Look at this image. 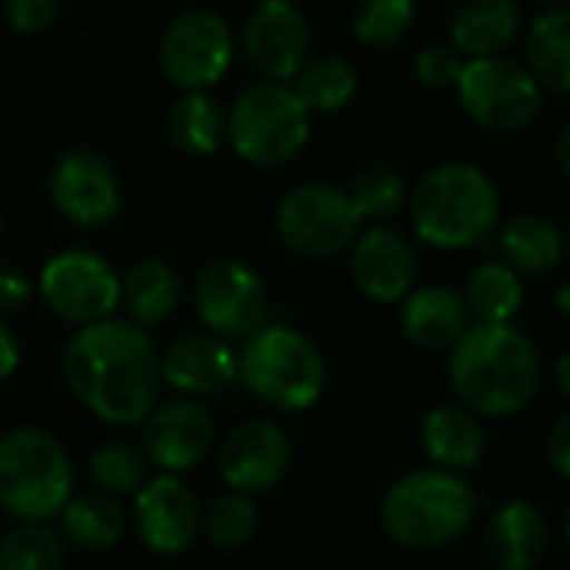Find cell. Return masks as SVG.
Returning <instances> with one entry per match:
<instances>
[{
  "label": "cell",
  "instance_id": "obj_1",
  "mask_svg": "<svg viewBox=\"0 0 570 570\" xmlns=\"http://www.w3.org/2000/svg\"><path fill=\"white\" fill-rule=\"evenodd\" d=\"M61 370L71 396L111 426H138L165 386L148 330L115 316L81 326L65 346Z\"/></svg>",
  "mask_w": 570,
  "mask_h": 570
},
{
  "label": "cell",
  "instance_id": "obj_2",
  "mask_svg": "<svg viewBox=\"0 0 570 570\" xmlns=\"http://www.w3.org/2000/svg\"><path fill=\"white\" fill-rule=\"evenodd\" d=\"M450 386L460 406L480 420L520 413L540 386L533 340L513 323H470L450 346Z\"/></svg>",
  "mask_w": 570,
  "mask_h": 570
},
{
  "label": "cell",
  "instance_id": "obj_3",
  "mask_svg": "<svg viewBox=\"0 0 570 570\" xmlns=\"http://www.w3.org/2000/svg\"><path fill=\"white\" fill-rule=\"evenodd\" d=\"M406 208L416 238L440 252L476 248L500 225V191L493 178L470 161L430 168L410 188Z\"/></svg>",
  "mask_w": 570,
  "mask_h": 570
},
{
  "label": "cell",
  "instance_id": "obj_4",
  "mask_svg": "<svg viewBox=\"0 0 570 570\" xmlns=\"http://www.w3.org/2000/svg\"><path fill=\"white\" fill-rule=\"evenodd\" d=\"M476 513V493L463 473L423 466L403 473L380 503L383 530L410 550H436L466 533Z\"/></svg>",
  "mask_w": 570,
  "mask_h": 570
},
{
  "label": "cell",
  "instance_id": "obj_5",
  "mask_svg": "<svg viewBox=\"0 0 570 570\" xmlns=\"http://www.w3.org/2000/svg\"><path fill=\"white\" fill-rule=\"evenodd\" d=\"M326 380L330 370L320 346L299 330L265 323L242 340L238 383L272 410H313L326 393Z\"/></svg>",
  "mask_w": 570,
  "mask_h": 570
},
{
  "label": "cell",
  "instance_id": "obj_6",
  "mask_svg": "<svg viewBox=\"0 0 570 570\" xmlns=\"http://www.w3.org/2000/svg\"><path fill=\"white\" fill-rule=\"evenodd\" d=\"M75 490V460L55 433L41 426L0 433V510L14 523L55 520Z\"/></svg>",
  "mask_w": 570,
  "mask_h": 570
},
{
  "label": "cell",
  "instance_id": "obj_7",
  "mask_svg": "<svg viewBox=\"0 0 570 570\" xmlns=\"http://www.w3.org/2000/svg\"><path fill=\"white\" fill-rule=\"evenodd\" d=\"M313 131V115L289 81L248 85L225 111V141L255 168H278L293 161Z\"/></svg>",
  "mask_w": 570,
  "mask_h": 570
},
{
  "label": "cell",
  "instance_id": "obj_8",
  "mask_svg": "<svg viewBox=\"0 0 570 570\" xmlns=\"http://www.w3.org/2000/svg\"><path fill=\"white\" fill-rule=\"evenodd\" d=\"M453 91L463 115L493 135H513L527 128L543 105V91L527 65L507 55L466 58Z\"/></svg>",
  "mask_w": 570,
  "mask_h": 570
},
{
  "label": "cell",
  "instance_id": "obj_9",
  "mask_svg": "<svg viewBox=\"0 0 570 570\" xmlns=\"http://www.w3.org/2000/svg\"><path fill=\"white\" fill-rule=\"evenodd\" d=\"M363 218L350 188L330 181H306L278 202L275 232L282 245L303 258H333L346 252L363 232Z\"/></svg>",
  "mask_w": 570,
  "mask_h": 570
},
{
  "label": "cell",
  "instance_id": "obj_10",
  "mask_svg": "<svg viewBox=\"0 0 570 570\" xmlns=\"http://www.w3.org/2000/svg\"><path fill=\"white\" fill-rule=\"evenodd\" d=\"M38 293L58 320L81 330L115 316V309L121 306V275L105 255L68 248L45 262L38 275Z\"/></svg>",
  "mask_w": 570,
  "mask_h": 570
},
{
  "label": "cell",
  "instance_id": "obj_11",
  "mask_svg": "<svg viewBox=\"0 0 570 570\" xmlns=\"http://www.w3.org/2000/svg\"><path fill=\"white\" fill-rule=\"evenodd\" d=\"M235 58V35L215 11L178 14L161 38L158 65L178 91H208L218 85Z\"/></svg>",
  "mask_w": 570,
  "mask_h": 570
},
{
  "label": "cell",
  "instance_id": "obj_12",
  "mask_svg": "<svg viewBox=\"0 0 570 570\" xmlns=\"http://www.w3.org/2000/svg\"><path fill=\"white\" fill-rule=\"evenodd\" d=\"M195 309L208 333L245 340L268 323L265 282L242 258H215L195 282Z\"/></svg>",
  "mask_w": 570,
  "mask_h": 570
},
{
  "label": "cell",
  "instance_id": "obj_13",
  "mask_svg": "<svg viewBox=\"0 0 570 570\" xmlns=\"http://www.w3.org/2000/svg\"><path fill=\"white\" fill-rule=\"evenodd\" d=\"M242 48L265 81H293L313 58V28L296 0H262L245 21Z\"/></svg>",
  "mask_w": 570,
  "mask_h": 570
},
{
  "label": "cell",
  "instance_id": "obj_14",
  "mask_svg": "<svg viewBox=\"0 0 570 570\" xmlns=\"http://www.w3.org/2000/svg\"><path fill=\"white\" fill-rule=\"evenodd\" d=\"M131 523L151 553L178 557L202 533V503L181 473H151L131 497Z\"/></svg>",
  "mask_w": 570,
  "mask_h": 570
},
{
  "label": "cell",
  "instance_id": "obj_15",
  "mask_svg": "<svg viewBox=\"0 0 570 570\" xmlns=\"http://www.w3.org/2000/svg\"><path fill=\"white\" fill-rule=\"evenodd\" d=\"M141 426V453L158 473H188L215 446V420L202 400H158Z\"/></svg>",
  "mask_w": 570,
  "mask_h": 570
},
{
  "label": "cell",
  "instance_id": "obj_16",
  "mask_svg": "<svg viewBox=\"0 0 570 570\" xmlns=\"http://www.w3.org/2000/svg\"><path fill=\"white\" fill-rule=\"evenodd\" d=\"M293 466V440L282 423L268 416L245 420L232 426L218 446V473L228 490H242L248 497L268 493L282 483Z\"/></svg>",
  "mask_w": 570,
  "mask_h": 570
},
{
  "label": "cell",
  "instance_id": "obj_17",
  "mask_svg": "<svg viewBox=\"0 0 570 570\" xmlns=\"http://www.w3.org/2000/svg\"><path fill=\"white\" fill-rule=\"evenodd\" d=\"M55 208L81 225V228H105L121 212V181L108 158L95 151H68L55 161L48 181Z\"/></svg>",
  "mask_w": 570,
  "mask_h": 570
},
{
  "label": "cell",
  "instance_id": "obj_18",
  "mask_svg": "<svg viewBox=\"0 0 570 570\" xmlns=\"http://www.w3.org/2000/svg\"><path fill=\"white\" fill-rule=\"evenodd\" d=\"M350 272L366 299L393 306L416 285L420 255L410 235L393 225L373 222L350 245Z\"/></svg>",
  "mask_w": 570,
  "mask_h": 570
},
{
  "label": "cell",
  "instance_id": "obj_19",
  "mask_svg": "<svg viewBox=\"0 0 570 570\" xmlns=\"http://www.w3.org/2000/svg\"><path fill=\"white\" fill-rule=\"evenodd\" d=\"M161 383L178 396L208 400L238 383V350L215 333H185L158 353Z\"/></svg>",
  "mask_w": 570,
  "mask_h": 570
},
{
  "label": "cell",
  "instance_id": "obj_20",
  "mask_svg": "<svg viewBox=\"0 0 570 570\" xmlns=\"http://www.w3.org/2000/svg\"><path fill=\"white\" fill-rule=\"evenodd\" d=\"M400 303V330L416 350H450L473 323L463 293L450 289V285H420V289L413 285Z\"/></svg>",
  "mask_w": 570,
  "mask_h": 570
},
{
  "label": "cell",
  "instance_id": "obj_21",
  "mask_svg": "<svg viewBox=\"0 0 570 570\" xmlns=\"http://www.w3.org/2000/svg\"><path fill=\"white\" fill-rule=\"evenodd\" d=\"M550 530L547 517L530 500H507L487 523V557L500 570H533L543 560Z\"/></svg>",
  "mask_w": 570,
  "mask_h": 570
},
{
  "label": "cell",
  "instance_id": "obj_22",
  "mask_svg": "<svg viewBox=\"0 0 570 570\" xmlns=\"http://www.w3.org/2000/svg\"><path fill=\"white\" fill-rule=\"evenodd\" d=\"M420 446L430 466L466 473L483 460L487 433L476 413H470L460 403H450V406H433L420 420Z\"/></svg>",
  "mask_w": 570,
  "mask_h": 570
},
{
  "label": "cell",
  "instance_id": "obj_23",
  "mask_svg": "<svg viewBox=\"0 0 570 570\" xmlns=\"http://www.w3.org/2000/svg\"><path fill=\"white\" fill-rule=\"evenodd\" d=\"M523 14L517 0H463L450 24V45L463 58L503 55L520 35Z\"/></svg>",
  "mask_w": 570,
  "mask_h": 570
},
{
  "label": "cell",
  "instance_id": "obj_24",
  "mask_svg": "<svg viewBox=\"0 0 570 570\" xmlns=\"http://www.w3.org/2000/svg\"><path fill=\"white\" fill-rule=\"evenodd\" d=\"M55 520L61 523V537L88 553H105L128 533L125 507L101 490H75Z\"/></svg>",
  "mask_w": 570,
  "mask_h": 570
},
{
  "label": "cell",
  "instance_id": "obj_25",
  "mask_svg": "<svg viewBox=\"0 0 570 570\" xmlns=\"http://www.w3.org/2000/svg\"><path fill=\"white\" fill-rule=\"evenodd\" d=\"M181 303V278L165 258H141L121 278V306L131 323L155 330L175 316Z\"/></svg>",
  "mask_w": 570,
  "mask_h": 570
},
{
  "label": "cell",
  "instance_id": "obj_26",
  "mask_svg": "<svg viewBox=\"0 0 570 570\" xmlns=\"http://www.w3.org/2000/svg\"><path fill=\"white\" fill-rule=\"evenodd\" d=\"M527 71L540 91L570 98V8L550 4L527 31Z\"/></svg>",
  "mask_w": 570,
  "mask_h": 570
},
{
  "label": "cell",
  "instance_id": "obj_27",
  "mask_svg": "<svg viewBox=\"0 0 570 570\" xmlns=\"http://www.w3.org/2000/svg\"><path fill=\"white\" fill-rule=\"evenodd\" d=\"M500 258L513 265L523 278L547 275L563 258V232L537 212H523L497 225Z\"/></svg>",
  "mask_w": 570,
  "mask_h": 570
},
{
  "label": "cell",
  "instance_id": "obj_28",
  "mask_svg": "<svg viewBox=\"0 0 570 570\" xmlns=\"http://www.w3.org/2000/svg\"><path fill=\"white\" fill-rule=\"evenodd\" d=\"M463 303L473 323H513L523 309V275L503 258H487L470 272Z\"/></svg>",
  "mask_w": 570,
  "mask_h": 570
},
{
  "label": "cell",
  "instance_id": "obj_29",
  "mask_svg": "<svg viewBox=\"0 0 570 570\" xmlns=\"http://www.w3.org/2000/svg\"><path fill=\"white\" fill-rule=\"evenodd\" d=\"M165 128L181 155L208 158L225 141V108L208 91H181L168 111Z\"/></svg>",
  "mask_w": 570,
  "mask_h": 570
},
{
  "label": "cell",
  "instance_id": "obj_30",
  "mask_svg": "<svg viewBox=\"0 0 570 570\" xmlns=\"http://www.w3.org/2000/svg\"><path fill=\"white\" fill-rule=\"evenodd\" d=\"M289 85L296 88V95L309 108V115H336L353 101L360 78L346 58L323 55V58H309Z\"/></svg>",
  "mask_w": 570,
  "mask_h": 570
},
{
  "label": "cell",
  "instance_id": "obj_31",
  "mask_svg": "<svg viewBox=\"0 0 570 570\" xmlns=\"http://www.w3.org/2000/svg\"><path fill=\"white\" fill-rule=\"evenodd\" d=\"M68 540L51 520H21L0 537V570H65Z\"/></svg>",
  "mask_w": 570,
  "mask_h": 570
},
{
  "label": "cell",
  "instance_id": "obj_32",
  "mask_svg": "<svg viewBox=\"0 0 570 570\" xmlns=\"http://www.w3.org/2000/svg\"><path fill=\"white\" fill-rule=\"evenodd\" d=\"M258 533V507L255 497L242 490H225L202 507V537L218 553H235L248 547Z\"/></svg>",
  "mask_w": 570,
  "mask_h": 570
},
{
  "label": "cell",
  "instance_id": "obj_33",
  "mask_svg": "<svg viewBox=\"0 0 570 570\" xmlns=\"http://www.w3.org/2000/svg\"><path fill=\"white\" fill-rule=\"evenodd\" d=\"M88 476H91L95 490H101L115 500H128L151 476V463L138 443L108 440L88 456Z\"/></svg>",
  "mask_w": 570,
  "mask_h": 570
},
{
  "label": "cell",
  "instance_id": "obj_34",
  "mask_svg": "<svg viewBox=\"0 0 570 570\" xmlns=\"http://www.w3.org/2000/svg\"><path fill=\"white\" fill-rule=\"evenodd\" d=\"M416 21L413 0H363L353 18V35L366 48H396Z\"/></svg>",
  "mask_w": 570,
  "mask_h": 570
},
{
  "label": "cell",
  "instance_id": "obj_35",
  "mask_svg": "<svg viewBox=\"0 0 570 570\" xmlns=\"http://www.w3.org/2000/svg\"><path fill=\"white\" fill-rule=\"evenodd\" d=\"M350 198H353L363 222H386L406 205L410 188H406V181H403V175L396 168L373 165V168L356 175V181L350 188Z\"/></svg>",
  "mask_w": 570,
  "mask_h": 570
},
{
  "label": "cell",
  "instance_id": "obj_36",
  "mask_svg": "<svg viewBox=\"0 0 570 570\" xmlns=\"http://www.w3.org/2000/svg\"><path fill=\"white\" fill-rule=\"evenodd\" d=\"M466 58L453 48V45H430L416 55V78L423 88L430 91H450L456 88L460 81V71H463Z\"/></svg>",
  "mask_w": 570,
  "mask_h": 570
},
{
  "label": "cell",
  "instance_id": "obj_37",
  "mask_svg": "<svg viewBox=\"0 0 570 570\" xmlns=\"http://www.w3.org/2000/svg\"><path fill=\"white\" fill-rule=\"evenodd\" d=\"M8 21L18 35H45L58 21V0H8Z\"/></svg>",
  "mask_w": 570,
  "mask_h": 570
},
{
  "label": "cell",
  "instance_id": "obj_38",
  "mask_svg": "<svg viewBox=\"0 0 570 570\" xmlns=\"http://www.w3.org/2000/svg\"><path fill=\"white\" fill-rule=\"evenodd\" d=\"M547 460L557 476L570 480V413H563L547 436Z\"/></svg>",
  "mask_w": 570,
  "mask_h": 570
},
{
  "label": "cell",
  "instance_id": "obj_39",
  "mask_svg": "<svg viewBox=\"0 0 570 570\" xmlns=\"http://www.w3.org/2000/svg\"><path fill=\"white\" fill-rule=\"evenodd\" d=\"M28 296H31V282L14 268H0V316L21 309Z\"/></svg>",
  "mask_w": 570,
  "mask_h": 570
},
{
  "label": "cell",
  "instance_id": "obj_40",
  "mask_svg": "<svg viewBox=\"0 0 570 570\" xmlns=\"http://www.w3.org/2000/svg\"><path fill=\"white\" fill-rule=\"evenodd\" d=\"M18 366H21V343L4 323H0V383L11 380Z\"/></svg>",
  "mask_w": 570,
  "mask_h": 570
},
{
  "label": "cell",
  "instance_id": "obj_41",
  "mask_svg": "<svg viewBox=\"0 0 570 570\" xmlns=\"http://www.w3.org/2000/svg\"><path fill=\"white\" fill-rule=\"evenodd\" d=\"M553 383H557V390L570 400V350H563V353L557 356V363H553Z\"/></svg>",
  "mask_w": 570,
  "mask_h": 570
},
{
  "label": "cell",
  "instance_id": "obj_42",
  "mask_svg": "<svg viewBox=\"0 0 570 570\" xmlns=\"http://www.w3.org/2000/svg\"><path fill=\"white\" fill-rule=\"evenodd\" d=\"M557 165H560V171L570 178V121L563 125V131H560V138H557Z\"/></svg>",
  "mask_w": 570,
  "mask_h": 570
},
{
  "label": "cell",
  "instance_id": "obj_43",
  "mask_svg": "<svg viewBox=\"0 0 570 570\" xmlns=\"http://www.w3.org/2000/svg\"><path fill=\"white\" fill-rule=\"evenodd\" d=\"M553 306L563 320H570V275L557 285V293H553Z\"/></svg>",
  "mask_w": 570,
  "mask_h": 570
},
{
  "label": "cell",
  "instance_id": "obj_44",
  "mask_svg": "<svg viewBox=\"0 0 570 570\" xmlns=\"http://www.w3.org/2000/svg\"><path fill=\"white\" fill-rule=\"evenodd\" d=\"M563 543H567V550H570V510H567V517H563Z\"/></svg>",
  "mask_w": 570,
  "mask_h": 570
},
{
  "label": "cell",
  "instance_id": "obj_45",
  "mask_svg": "<svg viewBox=\"0 0 570 570\" xmlns=\"http://www.w3.org/2000/svg\"><path fill=\"white\" fill-rule=\"evenodd\" d=\"M563 255L570 258V222H567V228H563Z\"/></svg>",
  "mask_w": 570,
  "mask_h": 570
},
{
  "label": "cell",
  "instance_id": "obj_46",
  "mask_svg": "<svg viewBox=\"0 0 570 570\" xmlns=\"http://www.w3.org/2000/svg\"><path fill=\"white\" fill-rule=\"evenodd\" d=\"M537 4H557V0H537Z\"/></svg>",
  "mask_w": 570,
  "mask_h": 570
}]
</instances>
